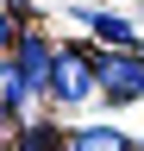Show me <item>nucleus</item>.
<instances>
[{
	"instance_id": "nucleus-1",
	"label": "nucleus",
	"mask_w": 144,
	"mask_h": 151,
	"mask_svg": "<svg viewBox=\"0 0 144 151\" xmlns=\"http://www.w3.org/2000/svg\"><path fill=\"white\" fill-rule=\"evenodd\" d=\"M100 101H144V50H94Z\"/></svg>"
},
{
	"instance_id": "nucleus-2",
	"label": "nucleus",
	"mask_w": 144,
	"mask_h": 151,
	"mask_svg": "<svg viewBox=\"0 0 144 151\" xmlns=\"http://www.w3.org/2000/svg\"><path fill=\"white\" fill-rule=\"evenodd\" d=\"M50 94L57 101H69V107H82V101H94V50H82V44H69V50H57V69H50Z\"/></svg>"
},
{
	"instance_id": "nucleus-3",
	"label": "nucleus",
	"mask_w": 144,
	"mask_h": 151,
	"mask_svg": "<svg viewBox=\"0 0 144 151\" xmlns=\"http://www.w3.org/2000/svg\"><path fill=\"white\" fill-rule=\"evenodd\" d=\"M13 69H19V82L31 88V94H50V69H57V50L44 44V38H19V50H13Z\"/></svg>"
},
{
	"instance_id": "nucleus-4",
	"label": "nucleus",
	"mask_w": 144,
	"mask_h": 151,
	"mask_svg": "<svg viewBox=\"0 0 144 151\" xmlns=\"http://www.w3.org/2000/svg\"><path fill=\"white\" fill-rule=\"evenodd\" d=\"M63 151H132V145H125L119 132H106V126H88L75 139H63Z\"/></svg>"
},
{
	"instance_id": "nucleus-5",
	"label": "nucleus",
	"mask_w": 144,
	"mask_h": 151,
	"mask_svg": "<svg viewBox=\"0 0 144 151\" xmlns=\"http://www.w3.org/2000/svg\"><path fill=\"white\" fill-rule=\"evenodd\" d=\"M88 25H94V32L106 38V44H119V50H132V44H138V32L125 25L119 13H88Z\"/></svg>"
},
{
	"instance_id": "nucleus-6",
	"label": "nucleus",
	"mask_w": 144,
	"mask_h": 151,
	"mask_svg": "<svg viewBox=\"0 0 144 151\" xmlns=\"http://www.w3.org/2000/svg\"><path fill=\"white\" fill-rule=\"evenodd\" d=\"M13 151H63V139H57V126H19Z\"/></svg>"
},
{
	"instance_id": "nucleus-7",
	"label": "nucleus",
	"mask_w": 144,
	"mask_h": 151,
	"mask_svg": "<svg viewBox=\"0 0 144 151\" xmlns=\"http://www.w3.org/2000/svg\"><path fill=\"white\" fill-rule=\"evenodd\" d=\"M13 50H19V25H13V19L0 13V69L13 63Z\"/></svg>"
},
{
	"instance_id": "nucleus-8",
	"label": "nucleus",
	"mask_w": 144,
	"mask_h": 151,
	"mask_svg": "<svg viewBox=\"0 0 144 151\" xmlns=\"http://www.w3.org/2000/svg\"><path fill=\"white\" fill-rule=\"evenodd\" d=\"M138 151H144V145H138Z\"/></svg>"
}]
</instances>
